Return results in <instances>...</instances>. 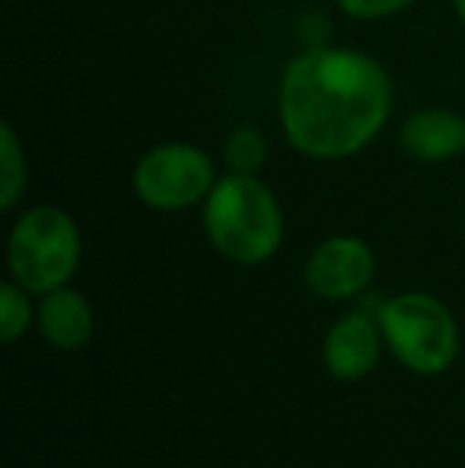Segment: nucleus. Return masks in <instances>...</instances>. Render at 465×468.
Segmentation results:
<instances>
[{
  "instance_id": "obj_1",
  "label": "nucleus",
  "mask_w": 465,
  "mask_h": 468,
  "mask_svg": "<svg viewBox=\"0 0 465 468\" xmlns=\"http://www.w3.org/2000/svg\"><path fill=\"white\" fill-rule=\"evenodd\" d=\"M396 90L373 55L312 45L284 64L278 118L287 144L316 163L351 160L379 137L392 115Z\"/></svg>"
},
{
  "instance_id": "obj_2",
  "label": "nucleus",
  "mask_w": 465,
  "mask_h": 468,
  "mask_svg": "<svg viewBox=\"0 0 465 468\" xmlns=\"http://www.w3.org/2000/svg\"><path fill=\"white\" fill-rule=\"evenodd\" d=\"M201 223L214 252L233 265H265L284 242V210L259 176H220L201 204Z\"/></svg>"
},
{
  "instance_id": "obj_3",
  "label": "nucleus",
  "mask_w": 465,
  "mask_h": 468,
  "mask_svg": "<svg viewBox=\"0 0 465 468\" xmlns=\"http://www.w3.org/2000/svg\"><path fill=\"white\" fill-rule=\"evenodd\" d=\"M83 259V239L77 220L55 204H36L23 210L6 236L10 278L32 296H45L74 281Z\"/></svg>"
},
{
  "instance_id": "obj_4",
  "label": "nucleus",
  "mask_w": 465,
  "mask_h": 468,
  "mask_svg": "<svg viewBox=\"0 0 465 468\" xmlns=\"http://www.w3.org/2000/svg\"><path fill=\"white\" fill-rule=\"evenodd\" d=\"M386 347L417 376H440L460 360V322L443 300L424 290L389 296L376 309Z\"/></svg>"
},
{
  "instance_id": "obj_5",
  "label": "nucleus",
  "mask_w": 465,
  "mask_h": 468,
  "mask_svg": "<svg viewBox=\"0 0 465 468\" xmlns=\"http://www.w3.org/2000/svg\"><path fill=\"white\" fill-rule=\"evenodd\" d=\"M217 179L220 176L211 156L195 144L179 141L150 147L131 173L137 201L160 214H179L205 204Z\"/></svg>"
},
{
  "instance_id": "obj_6",
  "label": "nucleus",
  "mask_w": 465,
  "mask_h": 468,
  "mask_svg": "<svg viewBox=\"0 0 465 468\" xmlns=\"http://www.w3.org/2000/svg\"><path fill=\"white\" fill-rule=\"evenodd\" d=\"M303 278L319 300H357L376 278V255L360 236H329L306 259Z\"/></svg>"
},
{
  "instance_id": "obj_7",
  "label": "nucleus",
  "mask_w": 465,
  "mask_h": 468,
  "mask_svg": "<svg viewBox=\"0 0 465 468\" xmlns=\"http://www.w3.org/2000/svg\"><path fill=\"white\" fill-rule=\"evenodd\" d=\"M383 328L370 313H344L322 338V364L335 379L357 382L366 379L383 360Z\"/></svg>"
},
{
  "instance_id": "obj_8",
  "label": "nucleus",
  "mask_w": 465,
  "mask_h": 468,
  "mask_svg": "<svg viewBox=\"0 0 465 468\" xmlns=\"http://www.w3.org/2000/svg\"><path fill=\"white\" fill-rule=\"evenodd\" d=\"M36 328L48 347L70 354L90 345L96 332V313L87 296L68 283V287H58L51 293L38 296Z\"/></svg>"
},
{
  "instance_id": "obj_9",
  "label": "nucleus",
  "mask_w": 465,
  "mask_h": 468,
  "mask_svg": "<svg viewBox=\"0 0 465 468\" xmlns=\"http://www.w3.org/2000/svg\"><path fill=\"white\" fill-rule=\"evenodd\" d=\"M398 144L417 163H447L465 150V118L453 109L424 105L402 122Z\"/></svg>"
},
{
  "instance_id": "obj_10",
  "label": "nucleus",
  "mask_w": 465,
  "mask_h": 468,
  "mask_svg": "<svg viewBox=\"0 0 465 468\" xmlns=\"http://www.w3.org/2000/svg\"><path fill=\"white\" fill-rule=\"evenodd\" d=\"M29 186L26 150L13 124H0V210H13Z\"/></svg>"
},
{
  "instance_id": "obj_11",
  "label": "nucleus",
  "mask_w": 465,
  "mask_h": 468,
  "mask_svg": "<svg viewBox=\"0 0 465 468\" xmlns=\"http://www.w3.org/2000/svg\"><path fill=\"white\" fill-rule=\"evenodd\" d=\"M268 160V141L259 128L252 124H239L230 131V137L224 141V163L227 173L236 176H259L261 166Z\"/></svg>"
},
{
  "instance_id": "obj_12",
  "label": "nucleus",
  "mask_w": 465,
  "mask_h": 468,
  "mask_svg": "<svg viewBox=\"0 0 465 468\" xmlns=\"http://www.w3.org/2000/svg\"><path fill=\"white\" fill-rule=\"evenodd\" d=\"M36 325V306H32V293L19 287L16 281L0 283V338L4 345L23 338L29 328Z\"/></svg>"
},
{
  "instance_id": "obj_13",
  "label": "nucleus",
  "mask_w": 465,
  "mask_h": 468,
  "mask_svg": "<svg viewBox=\"0 0 465 468\" xmlns=\"http://www.w3.org/2000/svg\"><path fill=\"white\" fill-rule=\"evenodd\" d=\"M338 10L354 19H386L408 10L415 0H335Z\"/></svg>"
},
{
  "instance_id": "obj_14",
  "label": "nucleus",
  "mask_w": 465,
  "mask_h": 468,
  "mask_svg": "<svg viewBox=\"0 0 465 468\" xmlns=\"http://www.w3.org/2000/svg\"><path fill=\"white\" fill-rule=\"evenodd\" d=\"M453 10H456V16H460V23L465 26V0H453Z\"/></svg>"
}]
</instances>
